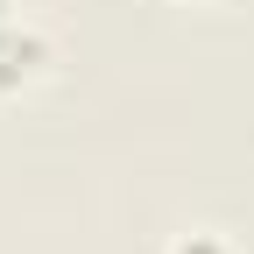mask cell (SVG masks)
Here are the masks:
<instances>
[{
  "mask_svg": "<svg viewBox=\"0 0 254 254\" xmlns=\"http://www.w3.org/2000/svg\"><path fill=\"white\" fill-rule=\"evenodd\" d=\"M43 71H50V36L28 21H0V99L28 92Z\"/></svg>",
  "mask_w": 254,
  "mask_h": 254,
  "instance_id": "obj_1",
  "label": "cell"
},
{
  "mask_svg": "<svg viewBox=\"0 0 254 254\" xmlns=\"http://www.w3.org/2000/svg\"><path fill=\"white\" fill-rule=\"evenodd\" d=\"M170 254H233V247L219 240V233H184V240H177Z\"/></svg>",
  "mask_w": 254,
  "mask_h": 254,
  "instance_id": "obj_2",
  "label": "cell"
},
{
  "mask_svg": "<svg viewBox=\"0 0 254 254\" xmlns=\"http://www.w3.org/2000/svg\"><path fill=\"white\" fill-rule=\"evenodd\" d=\"M0 21H14V0H0Z\"/></svg>",
  "mask_w": 254,
  "mask_h": 254,
  "instance_id": "obj_3",
  "label": "cell"
}]
</instances>
